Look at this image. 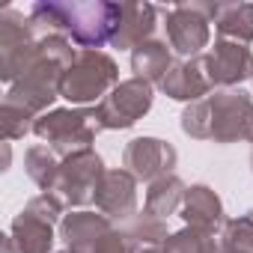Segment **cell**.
Returning a JSON list of instances; mask_svg holds the SVG:
<instances>
[{
    "mask_svg": "<svg viewBox=\"0 0 253 253\" xmlns=\"http://www.w3.org/2000/svg\"><path fill=\"white\" fill-rule=\"evenodd\" d=\"M122 3H39L30 6V21L36 30H54V33H69L75 45L84 51H98L101 45H110L119 27Z\"/></svg>",
    "mask_w": 253,
    "mask_h": 253,
    "instance_id": "6da1fadb",
    "label": "cell"
},
{
    "mask_svg": "<svg viewBox=\"0 0 253 253\" xmlns=\"http://www.w3.org/2000/svg\"><path fill=\"white\" fill-rule=\"evenodd\" d=\"M182 131L194 140L235 143L253 137V98L241 89H214L182 110Z\"/></svg>",
    "mask_w": 253,
    "mask_h": 253,
    "instance_id": "7a4b0ae2",
    "label": "cell"
},
{
    "mask_svg": "<svg viewBox=\"0 0 253 253\" xmlns=\"http://www.w3.org/2000/svg\"><path fill=\"white\" fill-rule=\"evenodd\" d=\"M119 66L104 51H78L75 63L63 72L60 98L69 104H101L119 86Z\"/></svg>",
    "mask_w": 253,
    "mask_h": 253,
    "instance_id": "3957f363",
    "label": "cell"
},
{
    "mask_svg": "<svg viewBox=\"0 0 253 253\" xmlns=\"http://www.w3.org/2000/svg\"><path fill=\"white\" fill-rule=\"evenodd\" d=\"M101 131L98 125V113L95 107H60V110H48L33 122V134L39 140H45L57 155H72L81 149H89V143L95 140V134Z\"/></svg>",
    "mask_w": 253,
    "mask_h": 253,
    "instance_id": "277c9868",
    "label": "cell"
},
{
    "mask_svg": "<svg viewBox=\"0 0 253 253\" xmlns=\"http://www.w3.org/2000/svg\"><path fill=\"white\" fill-rule=\"evenodd\" d=\"M60 235L66 241V253H140L134 241L116 229L110 217L95 211H75L66 214L60 223Z\"/></svg>",
    "mask_w": 253,
    "mask_h": 253,
    "instance_id": "5b68a950",
    "label": "cell"
},
{
    "mask_svg": "<svg viewBox=\"0 0 253 253\" xmlns=\"http://www.w3.org/2000/svg\"><path fill=\"white\" fill-rule=\"evenodd\" d=\"M104 173H107L104 161L92 149L72 152V155L63 158L60 176H57L54 188L45 191V194L60 197L63 206H89V203H95V194H98V185H101Z\"/></svg>",
    "mask_w": 253,
    "mask_h": 253,
    "instance_id": "8992f818",
    "label": "cell"
},
{
    "mask_svg": "<svg viewBox=\"0 0 253 253\" xmlns=\"http://www.w3.org/2000/svg\"><path fill=\"white\" fill-rule=\"evenodd\" d=\"M167 18V45L194 60L203 57V48L211 39V15H214V3H176L170 9H158Z\"/></svg>",
    "mask_w": 253,
    "mask_h": 253,
    "instance_id": "52a82bcc",
    "label": "cell"
},
{
    "mask_svg": "<svg viewBox=\"0 0 253 253\" xmlns=\"http://www.w3.org/2000/svg\"><path fill=\"white\" fill-rule=\"evenodd\" d=\"M33 21L15 9H3V15H0V78L9 86L36 60L39 39L33 36Z\"/></svg>",
    "mask_w": 253,
    "mask_h": 253,
    "instance_id": "ba28073f",
    "label": "cell"
},
{
    "mask_svg": "<svg viewBox=\"0 0 253 253\" xmlns=\"http://www.w3.org/2000/svg\"><path fill=\"white\" fill-rule=\"evenodd\" d=\"M155 89L149 81L143 78H128L122 81L101 104H95L98 113V125L110 131H122V128H131L137 125V119H143L152 107Z\"/></svg>",
    "mask_w": 253,
    "mask_h": 253,
    "instance_id": "9c48e42d",
    "label": "cell"
},
{
    "mask_svg": "<svg viewBox=\"0 0 253 253\" xmlns=\"http://www.w3.org/2000/svg\"><path fill=\"white\" fill-rule=\"evenodd\" d=\"M176 161H179L176 149L167 140H158V137H137L122 152V167L137 182H149V185L161 176H170Z\"/></svg>",
    "mask_w": 253,
    "mask_h": 253,
    "instance_id": "30bf717a",
    "label": "cell"
},
{
    "mask_svg": "<svg viewBox=\"0 0 253 253\" xmlns=\"http://www.w3.org/2000/svg\"><path fill=\"white\" fill-rule=\"evenodd\" d=\"M203 66H206L211 86L232 89V86L253 78V51L247 45L217 39L214 48L209 54H203Z\"/></svg>",
    "mask_w": 253,
    "mask_h": 253,
    "instance_id": "8fae6325",
    "label": "cell"
},
{
    "mask_svg": "<svg viewBox=\"0 0 253 253\" xmlns=\"http://www.w3.org/2000/svg\"><path fill=\"white\" fill-rule=\"evenodd\" d=\"M95 209L110 220H131L137 214V179L125 167L107 170L95 194Z\"/></svg>",
    "mask_w": 253,
    "mask_h": 253,
    "instance_id": "7c38bea8",
    "label": "cell"
},
{
    "mask_svg": "<svg viewBox=\"0 0 253 253\" xmlns=\"http://www.w3.org/2000/svg\"><path fill=\"white\" fill-rule=\"evenodd\" d=\"M158 86H161V92L170 95L173 101H191V104H194V101H200V98L209 95L211 81H209V75H206L203 57H194V60H176Z\"/></svg>",
    "mask_w": 253,
    "mask_h": 253,
    "instance_id": "4fadbf2b",
    "label": "cell"
},
{
    "mask_svg": "<svg viewBox=\"0 0 253 253\" xmlns=\"http://www.w3.org/2000/svg\"><path fill=\"white\" fill-rule=\"evenodd\" d=\"M158 18V6L152 3H122V15H119V27H116V36H113V48L119 51H134L137 45L149 42L152 33H155V21Z\"/></svg>",
    "mask_w": 253,
    "mask_h": 253,
    "instance_id": "5bb4252c",
    "label": "cell"
},
{
    "mask_svg": "<svg viewBox=\"0 0 253 253\" xmlns=\"http://www.w3.org/2000/svg\"><path fill=\"white\" fill-rule=\"evenodd\" d=\"M51 247H54V223L24 209L12 220V229L6 235V253H51Z\"/></svg>",
    "mask_w": 253,
    "mask_h": 253,
    "instance_id": "9a60e30c",
    "label": "cell"
},
{
    "mask_svg": "<svg viewBox=\"0 0 253 253\" xmlns=\"http://www.w3.org/2000/svg\"><path fill=\"white\" fill-rule=\"evenodd\" d=\"M188 226H197V229H209V232H217L226 220H223V203L220 197L209 188V185H191L188 194H185V203H182V211Z\"/></svg>",
    "mask_w": 253,
    "mask_h": 253,
    "instance_id": "2e32d148",
    "label": "cell"
},
{
    "mask_svg": "<svg viewBox=\"0 0 253 253\" xmlns=\"http://www.w3.org/2000/svg\"><path fill=\"white\" fill-rule=\"evenodd\" d=\"M211 24L223 42L250 45L253 42V3H214Z\"/></svg>",
    "mask_w": 253,
    "mask_h": 253,
    "instance_id": "e0dca14e",
    "label": "cell"
},
{
    "mask_svg": "<svg viewBox=\"0 0 253 253\" xmlns=\"http://www.w3.org/2000/svg\"><path fill=\"white\" fill-rule=\"evenodd\" d=\"M170 66H173V57H170V45L167 42L149 39V42H143V45H137L131 51L134 78H143L149 84H161L164 75L170 72Z\"/></svg>",
    "mask_w": 253,
    "mask_h": 253,
    "instance_id": "ac0fdd59",
    "label": "cell"
},
{
    "mask_svg": "<svg viewBox=\"0 0 253 253\" xmlns=\"http://www.w3.org/2000/svg\"><path fill=\"white\" fill-rule=\"evenodd\" d=\"M185 194H188V188H185V182H182L179 176H173V173H170V176H161V179H155V182L149 185V191H146V209H143V211H149V214L167 220L170 214L182 211Z\"/></svg>",
    "mask_w": 253,
    "mask_h": 253,
    "instance_id": "d6986e66",
    "label": "cell"
},
{
    "mask_svg": "<svg viewBox=\"0 0 253 253\" xmlns=\"http://www.w3.org/2000/svg\"><path fill=\"white\" fill-rule=\"evenodd\" d=\"M60 164H63V158H57V152L51 146H45V143L30 146L27 155H24V170H27V176L42 191H51L54 188V182L60 176Z\"/></svg>",
    "mask_w": 253,
    "mask_h": 253,
    "instance_id": "ffe728a7",
    "label": "cell"
},
{
    "mask_svg": "<svg viewBox=\"0 0 253 253\" xmlns=\"http://www.w3.org/2000/svg\"><path fill=\"white\" fill-rule=\"evenodd\" d=\"M122 232H125V235H128V238L134 241V247H137V250L161 247V244L170 238V232H167V223H164L161 217L149 214V211H143V214H134L131 220H125Z\"/></svg>",
    "mask_w": 253,
    "mask_h": 253,
    "instance_id": "44dd1931",
    "label": "cell"
},
{
    "mask_svg": "<svg viewBox=\"0 0 253 253\" xmlns=\"http://www.w3.org/2000/svg\"><path fill=\"white\" fill-rule=\"evenodd\" d=\"M161 253H220V244H217L214 232L185 226L161 244Z\"/></svg>",
    "mask_w": 253,
    "mask_h": 253,
    "instance_id": "7402d4cb",
    "label": "cell"
},
{
    "mask_svg": "<svg viewBox=\"0 0 253 253\" xmlns=\"http://www.w3.org/2000/svg\"><path fill=\"white\" fill-rule=\"evenodd\" d=\"M220 247L223 250H238V253H253V211L223 223Z\"/></svg>",
    "mask_w": 253,
    "mask_h": 253,
    "instance_id": "603a6c76",
    "label": "cell"
},
{
    "mask_svg": "<svg viewBox=\"0 0 253 253\" xmlns=\"http://www.w3.org/2000/svg\"><path fill=\"white\" fill-rule=\"evenodd\" d=\"M33 122H36L33 113H27L24 107H15V104L3 101V110H0V128H3L6 140H21L27 131H33Z\"/></svg>",
    "mask_w": 253,
    "mask_h": 253,
    "instance_id": "cb8c5ba5",
    "label": "cell"
},
{
    "mask_svg": "<svg viewBox=\"0 0 253 253\" xmlns=\"http://www.w3.org/2000/svg\"><path fill=\"white\" fill-rule=\"evenodd\" d=\"M30 214H36V217H42V220H48V223H57L60 217H63V203H60V197H54V194H39V197H33L27 206H24Z\"/></svg>",
    "mask_w": 253,
    "mask_h": 253,
    "instance_id": "d4e9b609",
    "label": "cell"
},
{
    "mask_svg": "<svg viewBox=\"0 0 253 253\" xmlns=\"http://www.w3.org/2000/svg\"><path fill=\"white\" fill-rule=\"evenodd\" d=\"M140 253H161V247H149V250H140Z\"/></svg>",
    "mask_w": 253,
    "mask_h": 253,
    "instance_id": "484cf974",
    "label": "cell"
},
{
    "mask_svg": "<svg viewBox=\"0 0 253 253\" xmlns=\"http://www.w3.org/2000/svg\"><path fill=\"white\" fill-rule=\"evenodd\" d=\"M220 253H238V250H223V247H220Z\"/></svg>",
    "mask_w": 253,
    "mask_h": 253,
    "instance_id": "4316f807",
    "label": "cell"
},
{
    "mask_svg": "<svg viewBox=\"0 0 253 253\" xmlns=\"http://www.w3.org/2000/svg\"><path fill=\"white\" fill-rule=\"evenodd\" d=\"M250 167H253V152H250Z\"/></svg>",
    "mask_w": 253,
    "mask_h": 253,
    "instance_id": "83f0119b",
    "label": "cell"
}]
</instances>
